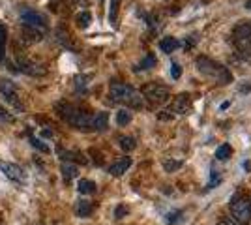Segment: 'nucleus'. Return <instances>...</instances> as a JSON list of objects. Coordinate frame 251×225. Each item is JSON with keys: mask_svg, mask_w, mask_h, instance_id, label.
Masks as SVG:
<instances>
[{"mask_svg": "<svg viewBox=\"0 0 251 225\" xmlns=\"http://www.w3.org/2000/svg\"><path fill=\"white\" fill-rule=\"evenodd\" d=\"M109 96L115 103H120V105L131 109H141L145 103L143 94L137 88H133L131 85H126V83H113L109 88Z\"/></svg>", "mask_w": 251, "mask_h": 225, "instance_id": "f257e3e1", "label": "nucleus"}, {"mask_svg": "<svg viewBox=\"0 0 251 225\" xmlns=\"http://www.w3.org/2000/svg\"><path fill=\"white\" fill-rule=\"evenodd\" d=\"M195 64H197L199 74H202L204 77H208L210 81H214V83H218V85H229V83H232V74H230V70H227L223 64L212 60L208 56H199Z\"/></svg>", "mask_w": 251, "mask_h": 225, "instance_id": "f03ea898", "label": "nucleus"}, {"mask_svg": "<svg viewBox=\"0 0 251 225\" xmlns=\"http://www.w3.org/2000/svg\"><path fill=\"white\" fill-rule=\"evenodd\" d=\"M56 111L72 128L83 129V131L92 129V115L83 111V109L70 105V103H60V105H56Z\"/></svg>", "mask_w": 251, "mask_h": 225, "instance_id": "7ed1b4c3", "label": "nucleus"}, {"mask_svg": "<svg viewBox=\"0 0 251 225\" xmlns=\"http://www.w3.org/2000/svg\"><path fill=\"white\" fill-rule=\"evenodd\" d=\"M230 214L236 224H251V201L242 193H234L230 197Z\"/></svg>", "mask_w": 251, "mask_h": 225, "instance_id": "20e7f679", "label": "nucleus"}, {"mask_svg": "<svg viewBox=\"0 0 251 225\" xmlns=\"http://www.w3.org/2000/svg\"><path fill=\"white\" fill-rule=\"evenodd\" d=\"M141 94L150 105H161L169 100L171 90H169V86L161 85V83H148V85L143 86Z\"/></svg>", "mask_w": 251, "mask_h": 225, "instance_id": "39448f33", "label": "nucleus"}, {"mask_svg": "<svg viewBox=\"0 0 251 225\" xmlns=\"http://www.w3.org/2000/svg\"><path fill=\"white\" fill-rule=\"evenodd\" d=\"M13 70H17V72H21V74L32 75V77H42V75L47 74V66L40 64V62H36V60H30V58H26V56H17Z\"/></svg>", "mask_w": 251, "mask_h": 225, "instance_id": "423d86ee", "label": "nucleus"}, {"mask_svg": "<svg viewBox=\"0 0 251 225\" xmlns=\"http://www.w3.org/2000/svg\"><path fill=\"white\" fill-rule=\"evenodd\" d=\"M0 94L17 113H21L25 109L19 96H17V86H15V83H11L10 79H0Z\"/></svg>", "mask_w": 251, "mask_h": 225, "instance_id": "0eeeda50", "label": "nucleus"}, {"mask_svg": "<svg viewBox=\"0 0 251 225\" xmlns=\"http://www.w3.org/2000/svg\"><path fill=\"white\" fill-rule=\"evenodd\" d=\"M21 23L26 25V26H32V28H38V30H47V17L40 13V11H34V10H26L23 11L21 15Z\"/></svg>", "mask_w": 251, "mask_h": 225, "instance_id": "6e6552de", "label": "nucleus"}, {"mask_svg": "<svg viewBox=\"0 0 251 225\" xmlns=\"http://www.w3.org/2000/svg\"><path fill=\"white\" fill-rule=\"evenodd\" d=\"M0 171L4 173L10 180L13 182H25V178H26V175L23 171L19 165H15V163H11V161H4L0 160Z\"/></svg>", "mask_w": 251, "mask_h": 225, "instance_id": "1a4fd4ad", "label": "nucleus"}, {"mask_svg": "<svg viewBox=\"0 0 251 225\" xmlns=\"http://www.w3.org/2000/svg\"><path fill=\"white\" fill-rule=\"evenodd\" d=\"M232 43L236 45V51L242 60L251 64V34L244 36V38H236V40H232Z\"/></svg>", "mask_w": 251, "mask_h": 225, "instance_id": "9d476101", "label": "nucleus"}, {"mask_svg": "<svg viewBox=\"0 0 251 225\" xmlns=\"http://www.w3.org/2000/svg\"><path fill=\"white\" fill-rule=\"evenodd\" d=\"M193 109V103H191V98L189 94H180V96L175 98L173 101V111L178 113V115H189Z\"/></svg>", "mask_w": 251, "mask_h": 225, "instance_id": "9b49d317", "label": "nucleus"}, {"mask_svg": "<svg viewBox=\"0 0 251 225\" xmlns=\"http://www.w3.org/2000/svg\"><path fill=\"white\" fill-rule=\"evenodd\" d=\"M131 167V158H120V160H116L111 167H109V175H113V176H122L127 169Z\"/></svg>", "mask_w": 251, "mask_h": 225, "instance_id": "f8f14e48", "label": "nucleus"}, {"mask_svg": "<svg viewBox=\"0 0 251 225\" xmlns=\"http://www.w3.org/2000/svg\"><path fill=\"white\" fill-rule=\"evenodd\" d=\"M43 30H38V28H32V26H26V25H23V40L26 43H38V42H42V38H43Z\"/></svg>", "mask_w": 251, "mask_h": 225, "instance_id": "ddd939ff", "label": "nucleus"}, {"mask_svg": "<svg viewBox=\"0 0 251 225\" xmlns=\"http://www.w3.org/2000/svg\"><path fill=\"white\" fill-rule=\"evenodd\" d=\"M109 126V113L105 111H100V113H94L92 115V129L94 131H103Z\"/></svg>", "mask_w": 251, "mask_h": 225, "instance_id": "4468645a", "label": "nucleus"}, {"mask_svg": "<svg viewBox=\"0 0 251 225\" xmlns=\"http://www.w3.org/2000/svg\"><path fill=\"white\" fill-rule=\"evenodd\" d=\"M92 212H94V204L90 203V201L79 199V201L75 203V214L79 216V218H88Z\"/></svg>", "mask_w": 251, "mask_h": 225, "instance_id": "2eb2a0df", "label": "nucleus"}, {"mask_svg": "<svg viewBox=\"0 0 251 225\" xmlns=\"http://www.w3.org/2000/svg\"><path fill=\"white\" fill-rule=\"evenodd\" d=\"M182 43L178 42L176 38H173V36H169V38H163L161 42H159V49L163 51V53H167V54H171V53H175L178 47H180Z\"/></svg>", "mask_w": 251, "mask_h": 225, "instance_id": "dca6fc26", "label": "nucleus"}, {"mask_svg": "<svg viewBox=\"0 0 251 225\" xmlns=\"http://www.w3.org/2000/svg\"><path fill=\"white\" fill-rule=\"evenodd\" d=\"M157 64V60H156V54H152V53H148L139 64L133 68L135 72H147V70H152V68H156Z\"/></svg>", "mask_w": 251, "mask_h": 225, "instance_id": "f3484780", "label": "nucleus"}, {"mask_svg": "<svg viewBox=\"0 0 251 225\" xmlns=\"http://www.w3.org/2000/svg\"><path fill=\"white\" fill-rule=\"evenodd\" d=\"M77 190H79V193H83V195H92V193H96L98 186H96L94 180L81 178V180H79V184H77Z\"/></svg>", "mask_w": 251, "mask_h": 225, "instance_id": "a211bd4d", "label": "nucleus"}, {"mask_svg": "<svg viewBox=\"0 0 251 225\" xmlns=\"http://www.w3.org/2000/svg\"><path fill=\"white\" fill-rule=\"evenodd\" d=\"M58 156L62 158V160H68V161H79V163H86L83 154H79V152H70V150H60L58 149Z\"/></svg>", "mask_w": 251, "mask_h": 225, "instance_id": "6ab92c4d", "label": "nucleus"}, {"mask_svg": "<svg viewBox=\"0 0 251 225\" xmlns=\"http://www.w3.org/2000/svg\"><path fill=\"white\" fill-rule=\"evenodd\" d=\"M60 171H62V176H64V180H66V182L74 180L75 176L79 175V173H77V167H75L74 163H62Z\"/></svg>", "mask_w": 251, "mask_h": 225, "instance_id": "aec40b11", "label": "nucleus"}, {"mask_svg": "<svg viewBox=\"0 0 251 225\" xmlns=\"http://www.w3.org/2000/svg\"><path fill=\"white\" fill-rule=\"evenodd\" d=\"M230 154H232V149H230V145H221V147H218L216 149V160H220V161H225V160H229L230 158Z\"/></svg>", "mask_w": 251, "mask_h": 225, "instance_id": "412c9836", "label": "nucleus"}, {"mask_svg": "<svg viewBox=\"0 0 251 225\" xmlns=\"http://www.w3.org/2000/svg\"><path fill=\"white\" fill-rule=\"evenodd\" d=\"M118 145H120V149L126 150V152H131V150L137 147V143L133 137H127V135H122L120 139H118Z\"/></svg>", "mask_w": 251, "mask_h": 225, "instance_id": "4be33fe9", "label": "nucleus"}, {"mask_svg": "<svg viewBox=\"0 0 251 225\" xmlns=\"http://www.w3.org/2000/svg\"><path fill=\"white\" fill-rule=\"evenodd\" d=\"M116 122H118V126H127L131 122V113L127 109H120L116 113Z\"/></svg>", "mask_w": 251, "mask_h": 225, "instance_id": "5701e85b", "label": "nucleus"}, {"mask_svg": "<svg viewBox=\"0 0 251 225\" xmlns=\"http://www.w3.org/2000/svg\"><path fill=\"white\" fill-rule=\"evenodd\" d=\"M6 40H8V30H6L4 23H0V60L6 54Z\"/></svg>", "mask_w": 251, "mask_h": 225, "instance_id": "b1692460", "label": "nucleus"}, {"mask_svg": "<svg viewBox=\"0 0 251 225\" xmlns=\"http://www.w3.org/2000/svg\"><path fill=\"white\" fill-rule=\"evenodd\" d=\"M28 141H30V145L34 147V149L40 150V152H43V154H49V152H51V149H49V147H47L42 139H38V137H34V135H30V139H28Z\"/></svg>", "mask_w": 251, "mask_h": 225, "instance_id": "393cba45", "label": "nucleus"}, {"mask_svg": "<svg viewBox=\"0 0 251 225\" xmlns=\"http://www.w3.org/2000/svg\"><path fill=\"white\" fill-rule=\"evenodd\" d=\"M77 23H79V26H81V28L90 26V23H92V15H90V11H81V13L77 15Z\"/></svg>", "mask_w": 251, "mask_h": 225, "instance_id": "a878e982", "label": "nucleus"}, {"mask_svg": "<svg viewBox=\"0 0 251 225\" xmlns=\"http://www.w3.org/2000/svg\"><path fill=\"white\" fill-rule=\"evenodd\" d=\"M182 165H184V163H182L180 160H165V161H163V169H165L167 173L178 171Z\"/></svg>", "mask_w": 251, "mask_h": 225, "instance_id": "bb28decb", "label": "nucleus"}, {"mask_svg": "<svg viewBox=\"0 0 251 225\" xmlns=\"http://www.w3.org/2000/svg\"><path fill=\"white\" fill-rule=\"evenodd\" d=\"M10 122H13V115L4 107H0V124H10Z\"/></svg>", "mask_w": 251, "mask_h": 225, "instance_id": "cd10ccee", "label": "nucleus"}, {"mask_svg": "<svg viewBox=\"0 0 251 225\" xmlns=\"http://www.w3.org/2000/svg\"><path fill=\"white\" fill-rule=\"evenodd\" d=\"M118 2L120 0H111V11H109V21L115 25L116 23V11H118Z\"/></svg>", "mask_w": 251, "mask_h": 225, "instance_id": "c85d7f7f", "label": "nucleus"}, {"mask_svg": "<svg viewBox=\"0 0 251 225\" xmlns=\"http://www.w3.org/2000/svg\"><path fill=\"white\" fill-rule=\"evenodd\" d=\"M180 220H182V210H176V212L167 214V224L169 225H176Z\"/></svg>", "mask_w": 251, "mask_h": 225, "instance_id": "c756f323", "label": "nucleus"}, {"mask_svg": "<svg viewBox=\"0 0 251 225\" xmlns=\"http://www.w3.org/2000/svg\"><path fill=\"white\" fill-rule=\"evenodd\" d=\"M180 74H182V68H180V64L173 62V64H171V77H173V79H180Z\"/></svg>", "mask_w": 251, "mask_h": 225, "instance_id": "7c9ffc66", "label": "nucleus"}, {"mask_svg": "<svg viewBox=\"0 0 251 225\" xmlns=\"http://www.w3.org/2000/svg\"><path fill=\"white\" fill-rule=\"evenodd\" d=\"M84 81H86V77H83V75H77V77H75V86H77V90H81V92H83L84 86H86Z\"/></svg>", "mask_w": 251, "mask_h": 225, "instance_id": "2f4dec72", "label": "nucleus"}, {"mask_svg": "<svg viewBox=\"0 0 251 225\" xmlns=\"http://www.w3.org/2000/svg\"><path fill=\"white\" fill-rule=\"evenodd\" d=\"M127 214V208H126L124 204H120V206H116V210H115V218H124V216Z\"/></svg>", "mask_w": 251, "mask_h": 225, "instance_id": "473e14b6", "label": "nucleus"}, {"mask_svg": "<svg viewBox=\"0 0 251 225\" xmlns=\"http://www.w3.org/2000/svg\"><path fill=\"white\" fill-rule=\"evenodd\" d=\"M216 225H240V224H236L234 220H230V218H223V220H220Z\"/></svg>", "mask_w": 251, "mask_h": 225, "instance_id": "72a5a7b5", "label": "nucleus"}, {"mask_svg": "<svg viewBox=\"0 0 251 225\" xmlns=\"http://www.w3.org/2000/svg\"><path fill=\"white\" fill-rule=\"evenodd\" d=\"M218 182H220V176H218V171H214L212 173V180H210V184H208V190L214 188V184H218Z\"/></svg>", "mask_w": 251, "mask_h": 225, "instance_id": "f704fd0d", "label": "nucleus"}, {"mask_svg": "<svg viewBox=\"0 0 251 225\" xmlns=\"http://www.w3.org/2000/svg\"><path fill=\"white\" fill-rule=\"evenodd\" d=\"M244 169H246V171H251V161H244Z\"/></svg>", "mask_w": 251, "mask_h": 225, "instance_id": "c9c22d12", "label": "nucleus"}, {"mask_svg": "<svg viewBox=\"0 0 251 225\" xmlns=\"http://www.w3.org/2000/svg\"><path fill=\"white\" fill-rule=\"evenodd\" d=\"M42 135H43V137H51L52 133H51V131H49V129H43V131H42Z\"/></svg>", "mask_w": 251, "mask_h": 225, "instance_id": "e433bc0d", "label": "nucleus"}, {"mask_svg": "<svg viewBox=\"0 0 251 225\" xmlns=\"http://www.w3.org/2000/svg\"><path fill=\"white\" fill-rule=\"evenodd\" d=\"M246 8H248V10H251V0H248V2H246Z\"/></svg>", "mask_w": 251, "mask_h": 225, "instance_id": "4c0bfd02", "label": "nucleus"}]
</instances>
